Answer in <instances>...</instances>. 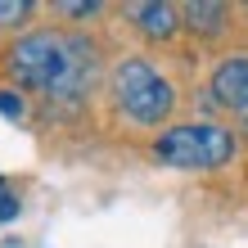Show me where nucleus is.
Here are the masks:
<instances>
[{
	"label": "nucleus",
	"instance_id": "obj_1",
	"mask_svg": "<svg viewBox=\"0 0 248 248\" xmlns=\"http://www.w3.org/2000/svg\"><path fill=\"white\" fill-rule=\"evenodd\" d=\"M9 72L27 91L77 99L95 81V46L72 32H32L9 50Z\"/></svg>",
	"mask_w": 248,
	"mask_h": 248
},
{
	"label": "nucleus",
	"instance_id": "obj_2",
	"mask_svg": "<svg viewBox=\"0 0 248 248\" xmlns=\"http://www.w3.org/2000/svg\"><path fill=\"white\" fill-rule=\"evenodd\" d=\"M235 136L217 122H185V126H171L154 140V158L167 167H185V171H212V167H226L235 158Z\"/></svg>",
	"mask_w": 248,
	"mask_h": 248
},
{
	"label": "nucleus",
	"instance_id": "obj_3",
	"mask_svg": "<svg viewBox=\"0 0 248 248\" xmlns=\"http://www.w3.org/2000/svg\"><path fill=\"white\" fill-rule=\"evenodd\" d=\"M113 99H118V108L131 122H140V126H158L171 108H176L171 81L149 59H122L118 68H113Z\"/></svg>",
	"mask_w": 248,
	"mask_h": 248
},
{
	"label": "nucleus",
	"instance_id": "obj_4",
	"mask_svg": "<svg viewBox=\"0 0 248 248\" xmlns=\"http://www.w3.org/2000/svg\"><path fill=\"white\" fill-rule=\"evenodd\" d=\"M212 99L230 113L248 108V54H235V59H221L212 68Z\"/></svg>",
	"mask_w": 248,
	"mask_h": 248
},
{
	"label": "nucleus",
	"instance_id": "obj_5",
	"mask_svg": "<svg viewBox=\"0 0 248 248\" xmlns=\"http://www.w3.org/2000/svg\"><path fill=\"white\" fill-rule=\"evenodd\" d=\"M131 18H136V27L149 41H171L176 36V27H181V9L176 5H131Z\"/></svg>",
	"mask_w": 248,
	"mask_h": 248
},
{
	"label": "nucleus",
	"instance_id": "obj_6",
	"mask_svg": "<svg viewBox=\"0 0 248 248\" xmlns=\"http://www.w3.org/2000/svg\"><path fill=\"white\" fill-rule=\"evenodd\" d=\"M181 18L189 23V32H194V36H221L230 9L226 5H208V0H194V5L181 9Z\"/></svg>",
	"mask_w": 248,
	"mask_h": 248
},
{
	"label": "nucleus",
	"instance_id": "obj_7",
	"mask_svg": "<svg viewBox=\"0 0 248 248\" xmlns=\"http://www.w3.org/2000/svg\"><path fill=\"white\" fill-rule=\"evenodd\" d=\"M36 5H27V0H9V5H0V27H18L23 18H32Z\"/></svg>",
	"mask_w": 248,
	"mask_h": 248
},
{
	"label": "nucleus",
	"instance_id": "obj_8",
	"mask_svg": "<svg viewBox=\"0 0 248 248\" xmlns=\"http://www.w3.org/2000/svg\"><path fill=\"white\" fill-rule=\"evenodd\" d=\"M14 217H18V194L0 181V221H14Z\"/></svg>",
	"mask_w": 248,
	"mask_h": 248
},
{
	"label": "nucleus",
	"instance_id": "obj_9",
	"mask_svg": "<svg viewBox=\"0 0 248 248\" xmlns=\"http://www.w3.org/2000/svg\"><path fill=\"white\" fill-rule=\"evenodd\" d=\"M0 113H5V118H23V99L14 91H0Z\"/></svg>",
	"mask_w": 248,
	"mask_h": 248
},
{
	"label": "nucleus",
	"instance_id": "obj_10",
	"mask_svg": "<svg viewBox=\"0 0 248 248\" xmlns=\"http://www.w3.org/2000/svg\"><path fill=\"white\" fill-rule=\"evenodd\" d=\"M59 14H68V18H95L99 5H59Z\"/></svg>",
	"mask_w": 248,
	"mask_h": 248
}]
</instances>
